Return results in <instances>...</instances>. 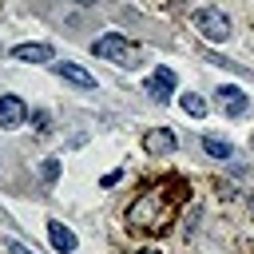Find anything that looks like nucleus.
I'll return each instance as SVG.
<instances>
[{
  "label": "nucleus",
  "mask_w": 254,
  "mask_h": 254,
  "mask_svg": "<svg viewBox=\"0 0 254 254\" xmlns=\"http://www.w3.org/2000/svg\"><path fill=\"white\" fill-rule=\"evenodd\" d=\"M91 52H95L99 60H115L119 67H135V64H139V48H135L127 36H119V32L99 36V40L91 44Z\"/></svg>",
  "instance_id": "obj_2"
},
{
  "label": "nucleus",
  "mask_w": 254,
  "mask_h": 254,
  "mask_svg": "<svg viewBox=\"0 0 254 254\" xmlns=\"http://www.w3.org/2000/svg\"><path fill=\"white\" fill-rule=\"evenodd\" d=\"M183 198H187V190H183L179 179L151 183V187L139 190L135 202L127 206V214H123V218H127V230H135V234H159V230H167V226L175 222Z\"/></svg>",
  "instance_id": "obj_1"
},
{
  "label": "nucleus",
  "mask_w": 254,
  "mask_h": 254,
  "mask_svg": "<svg viewBox=\"0 0 254 254\" xmlns=\"http://www.w3.org/2000/svg\"><path fill=\"white\" fill-rule=\"evenodd\" d=\"M40 179H44V183H56V179H60V159H44V163H40Z\"/></svg>",
  "instance_id": "obj_13"
},
{
  "label": "nucleus",
  "mask_w": 254,
  "mask_h": 254,
  "mask_svg": "<svg viewBox=\"0 0 254 254\" xmlns=\"http://www.w3.org/2000/svg\"><path fill=\"white\" fill-rule=\"evenodd\" d=\"M8 254H32V250H28L24 242H8Z\"/></svg>",
  "instance_id": "obj_15"
},
{
  "label": "nucleus",
  "mask_w": 254,
  "mask_h": 254,
  "mask_svg": "<svg viewBox=\"0 0 254 254\" xmlns=\"http://www.w3.org/2000/svg\"><path fill=\"white\" fill-rule=\"evenodd\" d=\"M250 147H254V135H250Z\"/></svg>",
  "instance_id": "obj_19"
},
{
  "label": "nucleus",
  "mask_w": 254,
  "mask_h": 254,
  "mask_svg": "<svg viewBox=\"0 0 254 254\" xmlns=\"http://www.w3.org/2000/svg\"><path fill=\"white\" fill-rule=\"evenodd\" d=\"M250 218H254V198H250Z\"/></svg>",
  "instance_id": "obj_17"
},
{
  "label": "nucleus",
  "mask_w": 254,
  "mask_h": 254,
  "mask_svg": "<svg viewBox=\"0 0 254 254\" xmlns=\"http://www.w3.org/2000/svg\"><path fill=\"white\" fill-rule=\"evenodd\" d=\"M202 147H206V155H214V159H230V155H234V147H230L226 139H214V135H206Z\"/></svg>",
  "instance_id": "obj_12"
},
{
  "label": "nucleus",
  "mask_w": 254,
  "mask_h": 254,
  "mask_svg": "<svg viewBox=\"0 0 254 254\" xmlns=\"http://www.w3.org/2000/svg\"><path fill=\"white\" fill-rule=\"evenodd\" d=\"M48 238H52V246H56L60 254H71V250H75V234H71L64 222H56V218L48 222Z\"/></svg>",
  "instance_id": "obj_10"
},
{
  "label": "nucleus",
  "mask_w": 254,
  "mask_h": 254,
  "mask_svg": "<svg viewBox=\"0 0 254 254\" xmlns=\"http://www.w3.org/2000/svg\"><path fill=\"white\" fill-rule=\"evenodd\" d=\"M75 4H91V0H75Z\"/></svg>",
  "instance_id": "obj_18"
},
{
  "label": "nucleus",
  "mask_w": 254,
  "mask_h": 254,
  "mask_svg": "<svg viewBox=\"0 0 254 254\" xmlns=\"http://www.w3.org/2000/svg\"><path fill=\"white\" fill-rule=\"evenodd\" d=\"M28 119V107H24V99L20 95H0V127H20Z\"/></svg>",
  "instance_id": "obj_4"
},
{
  "label": "nucleus",
  "mask_w": 254,
  "mask_h": 254,
  "mask_svg": "<svg viewBox=\"0 0 254 254\" xmlns=\"http://www.w3.org/2000/svg\"><path fill=\"white\" fill-rule=\"evenodd\" d=\"M179 107H183L190 119H202V115H206V103H202V95H194V91H190V95H179Z\"/></svg>",
  "instance_id": "obj_11"
},
{
  "label": "nucleus",
  "mask_w": 254,
  "mask_h": 254,
  "mask_svg": "<svg viewBox=\"0 0 254 254\" xmlns=\"http://www.w3.org/2000/svg\"><path fill=\"white\" fill-rule=\"evenodd\" d=\"M12 60H20V64H52L56 52H52V44H16Z\"/></svg>",
  "instance_id": "obj_5"
},
{
  "label": "nucleus",
  "mask_w": 254,
  "mask_h": 254,
  "mask_svg": "<svg viewBox=\"0 0 254 254\" xmlns=\"http://www.w3.org/2000/svg\"><path fill=\"white\" fill-rule=\"evenodd\" d=\"M143 147H147V155H175V135L167 131V127H155V131H147L143 135Z\"/></svg>",
  "instance_id": "obj_9"
},
{
  "label": "nucleus",
  "mask_w": 254,
  "mask_h": 254,
  "mask_svg": "<svg viewBox=\"0 0 254 254\" xmlns=\"http://www.w3.org/2000/svg\"><path fill=\"white\" fill-rule=\"evenodd\" d=\"M135 254H163V250H155V246H143V250H135Z\"/></svg>",
  "instance_id": "obj_16"
},
{
  "label": "nucleus",
  "mask_w": 254,
  "mask_h": 254,
  "mask_svg": "<svg viewBox=\"0 0 254 254\" xmlns=\"http://www.w3.org/2000/svg\"><path fill=\"white\" fill-rule=\"evenodd\" d=\"M218 107H222L226 115H242V111H246V91H242L238 83H222V87H218Z\"/></svg>",
  "instance_id": "obj_8"
},
{
  "label": "nucleus",
  "mask_w": 254,
  "mask_h": 254,
  "mask_svg": "<svg viewBox=\"0 0 254 254\" xmlns=\"http://www.w3.org/2000/svg\"><path fill=\"white\" fill-rule=\"evenodd\" d=\"M194 28L206 36V40H214V44H222V40H230V20L222 16V8H194Z\"/></svg>",
  "instance_id": "obj_3"
},
{
  "label": "nucleus",
  "mask_w": 254,
  "mask_h": 254,
  "mask_svg": "<svg viewBox=\"0 0 254 254\" xmlns=\"http://www.w3.org/2000/svg\"><path fill=\"white\" fill-rule=\"evenodd\" d=\"M52 71H56L60 79H67V83H75V87H95V75H91L87 67H79V64H71V60H64V64H52Z\"/></svg>",
  "instance_id": "obj_6"
},
{
  "label": "nucleus",
  "mask_w": 254,
  "mask_h": 254,
  "mask_svg": "<svg viewBox=\"0 0 254 254\" xmlns=\"http://www.w3.org/2000/svg\"><path fill=\"white\" fill-rule=\"evenodd\" d=\"M147 91H151L159 103H167V99H171V91H175V71H171V67L151 71V75H147Z\"/></svg>",
  "instance_id": "obj_7"
},
{
  "label": "nucleus",
  "mask_w": 254,
  "mask_h": 254,
  "mask_svg": "<svg viewBox=\"0 0 254 254\" xmlns=\"http://www.w3.org/2000/svg\"><path fill=\"white\" fill-rule=\"evenodd\" d=\"M32 123H36V131H48V111H36Z\"/></svg>",
  "instance_id": "obj_14"
}]
</instances>
